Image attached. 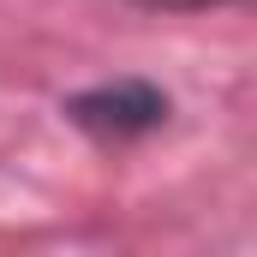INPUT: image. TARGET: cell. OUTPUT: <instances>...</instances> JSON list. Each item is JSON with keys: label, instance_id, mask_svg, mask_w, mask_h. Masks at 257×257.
<instances>
[{"label": "cell", "instance_id": "1", "mask_svg": "<svg viewBox=\"0 0 257 257\" xmlns=\"http://www.w3.org/2000/svg\"><path fill=\"white\" fill-rule=\"evenodd\" d=\"M66 120L102 144H126V138H144L168 120V96L144 78H120V84H96V90L66 96Z\"/></svg>", "mask_w": 257, "mask_h": 257}, {"label": "cell", "instance_id": "2", "mask_svg": "<svg viewBox=\"0 0 257 257\" xmlns=\"http://www.w3.org/2000/svg\"><path fill=\"white\" fill-rule=\"evenodd\" d=\"M132 6H150V12H203V6H221V0H132Z\"/></svg>", "mask_w": 257, "mask_h": 257}]
</instances>
